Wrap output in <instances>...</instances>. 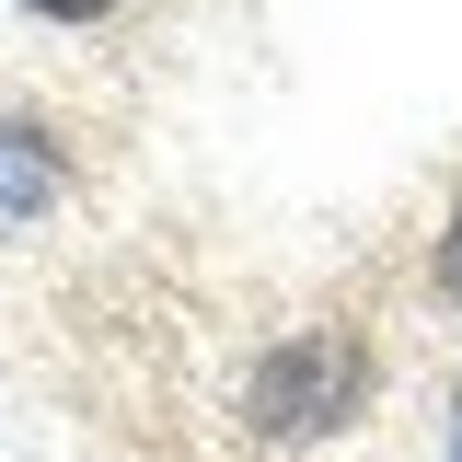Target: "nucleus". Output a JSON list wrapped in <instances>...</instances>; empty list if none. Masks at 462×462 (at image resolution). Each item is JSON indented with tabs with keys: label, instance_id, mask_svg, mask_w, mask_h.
Here are the masks:
<instances>
[{
	"label": "nucleus",
	"instance_id": "1",
	"mask_svg": "<svg viewBox=\"0 0 462 462\" xmlns=\"http://www.w3.org/2000/svg\"><path fill=\"white\" fill-rule=\"evenodd\" d=\"M370 382H382V358H370V336H358V324L278 336L254 370H243V428H254V439H278V451L336 439V428H358V416H370Z\"/></svg>",
	"mask_w": 462,
	"mask_h": 462
},
{
	"label": "nucleus",
	"instance_id": "2",
	"mask_svg": "<svg viewBox=\"0 0 462 462\" xmlns=\"http://www.w3.org/2000/svg\"><path fill=\"white\" fill-rule=\"evenodd\" d=\"M58 185H69V162H58V139H47V127H0V231L47 220V208H58Z\"/></svg>",
	"mask_w": 462,
	"mask_h": 462
},
{
	"label": "nucleus",
	"instance_id": "3",
	"mask_svg": "<svg viewBox=\"0 0 462 462\" xmlns=\"http://www.w3.org/2000/svg\"><path fill=\"white\" fill-rule=\"evenodd\" d=\"M428 278H439V300H462V208H451V231H439V266H428Z\"/></svg>",
	"mask_w": 462,
	"mask_h": 462
},
{
	"label": "nucleus",
	"instance_id": "4",
	"mask_svg": "<svg viewBox=\"0 0 462 462\" xmlns=\"http://www.w3.org/2000/svg\"><path fill=\"white\" fill-rule=\"evenodd\" d=\"M47 23H93V12H116V0H35Z\"/></svg>",
	"mask_w": 462,
	"mask_h": 462
},
{
	"label": "nucleus",
	"instance_id": "5",
	"mask_svg": "<svg viewBox=\"0 0 462 462\" xmlns=\"http://www.w3.org/2000/svg\"><path fill=\"white\" fill-rule=\"evenodd\" d=\"M451 462H462V451H451Z\"/></svg>",
	"mask_w": 462,
	"mask_h": 462
}]
</instances>
